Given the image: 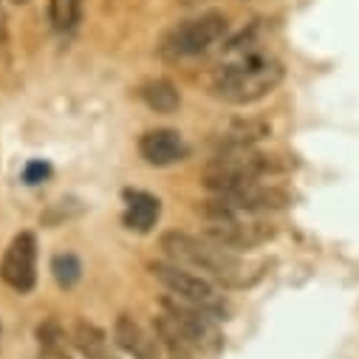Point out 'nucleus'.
Masks as SVG:
<instances>
[{"label": "nucleus", "mask_w": 359, "mask_h": 359, "mask_svg": "<svg viewBox=\"0 0 359 359\" xmlns=\"http://www.w3.org/2000/svg\"><path fill=\"white\" fill-rule=\"evenodd\" d=\"M37 337H40V359H71L65 345H62V328L57 323H43L37 328Z\"/></svg>", "instance_id": "nucleus-17"}, {"label": "nucleus", "mask_w": 359, "mask_h": 359, "mask_svg": "<svg viewBox=\"0 0 359 359\" xmlns=\"http://www.w3.org/2000/svg\"><path fill=\"white\" fill-rule=\"evenodd\" d=\"M15 4H26V0H15Z\"/></svg>", "instance_id": "nucleus-19"}, {"label": "nucleus", "mask_w": 359, "mask_h": 359, "mask_svg": "<svg viewBox=\"0 0 359 359\" xmlns=\"http://www.w3.org/2000/svg\"><path fill=\"white\" fill-rule=\"evenodd\" d=\"M226 34V18L221 12H207L193 20H184L175 26L164 40L167 57H196L204 54L210 46H215Z\"/></svg>", "instance_id": "nucleus-5"}, {"label": "nucleus", "mask_w": 359, "mask_h": 359, "mask_svg": "<svg viewBox=\"0 0 359 359\" xmlns=\"http://www.w3.org/2000/svg\"><path fill=\"white\" fill-rule=\"evenodd\" d=\"M275 235L272 224L263 221H243V218H226V221H212L204 232V238H210L218 246H226L232 252H243V249H255L260 243H266Z\"/></svg>", "instance_id": "nucleus-8"}, {"label": "nucleus", "mask_w": 359, "mask_h": 359, "mask_svg": "<svg viewBox=\"0 0 359 359\" xmlns=\"http://www.w3.org/2000/svg\"><path fill=\"white\" fill-rule=\"evenodd\" d=\"M161 309L175 320V325L184 331V337L196 345V351L201 353H218L224 348V337L212 320L210 311L198 309V306H190L178 297H164L161 300Z\"/></svg>", "instance_id": "nucleus-6"}, {"label": "nucleus", "mask_w": 359, "mask_h": 359, "mask_svg": "<svg viewBox=\"0 0 359 359\" xmlns=\"http://www.w3.org/2000/svg\"><path fill=\"white\" fill-rule=\"evenodd\" d=\"M82 18V0H48V20L57 32H71Z\"/></svg>", "instance_id": "nucleus-15"}, {"label": "nucleus", "mask_w": 359, "mask_h": 359, "mask_svg": "<svg viewBox=\"0 0 359 359\" xmlns=\"http://www.w3.org/2000/svg\"><path fill=\"white\" fill-rule=\"evenodd\" d=\"M0 278L20 294L34 289V280H37V241H34L32 232H20L12 241V246L4 255V263H0Z\"/></svg>", "instance_id": "nucleus-7"}, {"label": "nucleus", "mask_w": 359, "mask_h": 359, "mask_svg": "<svg viewBox=\"0 0 359 359\" xmlns=\"http://www.w3.org/2000/svg\"><path fill=\"white\" fill-rule=\"evenodd\" d=\"M283 76H286V71L275 57L249 54V57L226 65L215 76L212 94L229 105H252V102L272 94L283 82Z\"/></svg>", "instance_id": "nucleus-2"}, {"label": "nucleus", "mask_w": 359, "mask_h": 359, "mask_svg": "<svg viewBox=\"0 0 359 359\" xmlns=\"http://www.w3.org/2000/svg\"><path fill=\"white\" fill-rule=\"evenodd\" d=\"M150 272L164 289L172 292V297L184 300L190 306H198V309H204L210 314H224L226 311V300L218 294V289L207 278L193 275L187 266H178L172 260L170 263L158 260V263H150Z\"/></svg>", "instance_id": "nucleus-4"}, {"label": "nucleus", "mask_w": 359, "mask_h": 359, "mask_svg": "<svg viewBox=\"0 0 359 359\" xmlns=\"http://www.w3.org/2000/svg\"><path fill=\"white\" fill-rule=\"evenodd\" d=\"M51 272H54V280H57L62 289H74V286L79 283V278H82V263H79L76 255L60 252V255H54V260H51Z\"/></svg>", "instance_id": "nucleus-16"}, {"label": "nucleus", "mask_w": 359, "mask_h": 359, "mask_svg": "<svg viewBox=\"0 0 359 359\" xmlns=\"http://www.w3.org/2000/svg\"><path fill=\"white\" fill-rule=\"evenodd\" d=\"M278 170V161L252 147H224L207 167H204V187L212 193H232L241 187L255 184L266 172Z\"/></svg>", "instance_id": "nucleus-3"}, {"label": "nucleus", "mask_w": 359, "mask_h": 359, "mask_svg": "<svg viewBox=\"0 0 359 359\" xmlns=\"http://www.w3.org/2000/svg\"><path fill=\"white\" fill-rule=\"evenodd\" d=\"M139 97L156 114H172V111H178V105H182V94H178V88L170 79H150V82H144L139 88Z\"/></svg>", "instance_id": "nucleus-13"}, {"label": "nucleus", "mask_w": 359, "mask_h": 359, "mask_svg": "<svg viewBox=\"0 0 359 359\" xmlns=\"http://www.w3.org/2000/svg\"><path fill=\"white\" fill-rule=\"evenodd\" d=\"M114 339L116 345L130 356V359H161L158 356V339L153 334H147L133 317L122 314L114 325Z\"/></svg>", "instance_id": "nucleus-10"}, {"label": "nucleus", "mask_w": 359, "mask_h": 359, "mask_svg": "<svg viewBox=\"0 0 359 359\" xmlns=\"http://www.w3.org/2000/svg\"><path fill=\"white\" fill-rule=\"evenodd\" d=\"M74 339H76L79 351L85 353V359H116L105 348V334L91 323H79L74 331Z\"/></svg>", "instance_id": "nucleus-14"}, {"label": "nucleus", "mask_w": 359, "mask_h": 359, "mask_svg": "<svg viewBox=\"0 0 359 359\" xmlns=\"http://www.w3.org/2000/svg\"><path fill=\"white\" fill-rule=\"evenodd\" d=\"M164 255L178 263V266H190L196 272H207L210 278L221 280L224 286H246L252 278L246 275V263L238 257V252L212 243L210 238H196L187 232H167L161 238Z\"/></svg>", "instance_id": "nucleus-1"}, {"label": "nucleus", "mask_w": 359, "mask_h": 359, "mask_svg": "<svg viewBox=\"0 0 359 359\" xmlns=\"http://www.w3.org/2000/svg\"><path fill=\"white\" fill-rule=\"evenodd\" d=\"M153 328H156L158 345L164 348V353H167L170 359H196V356H198L196 345L184 337V331L175 325V320H172L167 311H161V314L153 320Z\"/></svg>", "instance_id": "nucleus-11"}, {"label": "nucleus", "mask_w": 359, "mask_h": 359, "mask_svg": "<svg viewBox=\"0 0 359 359\" xmlns=\"http://www.w3.org/2000/svg\"><path fill=\"white\" fill-rule=\"evenodd\" d=\"M161 215V204L158 198L147 196V193H128V210H125V224L136 232H150L156 226Z\"/></svg>", "instance_id": "nucleus-12"}, {"label": "nucleus", "mask_w": 359, "mask_h": 359, "mask_svg": "<svg viewBox=\"0 0 359 359\" xmlns=\"http://www.w3.org/2000/svg\"><path fill=\"white\" fill-rule=\"evenodd\" d=\"M46 175H48V164H43V161H32L26 167V172H23V178H26L29 184H40Z\"/></svg>", "instance_id": "nucleus-18"}, {"label": "nucleus", "mask_w": 359, "mask_h": 359, "mask_svg": "<svg viewBox=\"0 0 359 359\" xmlns=\"http://www.w3.org/2000/svg\"><path fill=\"white\" fill-rule=\"evenodd\" d=\"M139 153L153 167H170L175 161H184L187 153H190V147L184 144V139L178 136L175 130L158 128V130H147L139 139Z\"/></svg>", "instance_id": "nucleus-9"}]
</instances>
